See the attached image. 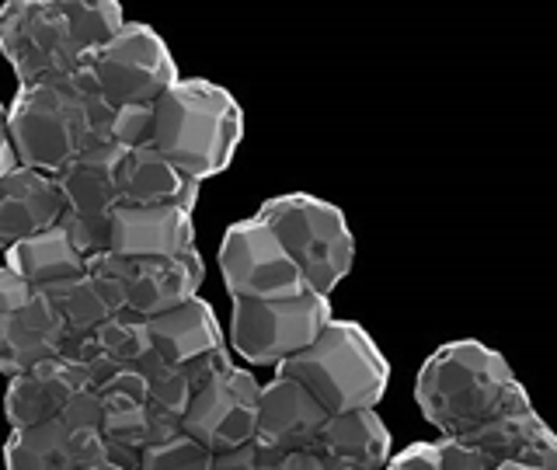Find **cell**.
I'll use <instances>...</instances> for the list:
<instances>
[{
    "label": "cell",
    "instance_id": "obj_23",
    "mask_svg": "<svg viewBox=\"0 0 557 470\" xmlns=\"http://www.w3.org/2000/svg\"><path fill=\"white\" fill-rule=\"evenodd\" d=\"M391 429L383 425L376 408L327 415V422L318 435V457L327 470H383L391 463Z\"/></svg>",
    "mask_w": 557,
    "mask_h": 470
},
{
    "label": "cell",
    "instance_id": "obj_16",
    "mask_svg": "<svg viewBox=\"0 0 557 470\" xmlns=\"http://www.w3.org/2000/svg\"><path fill=\"white\" fill-rule=\"evenodd\" d=\"M196 251V213L178 206H115L98 248V255L112 258H174Z\"/></svg>",
    "mask_w": 557,
    "mask_h": 470
},
{
    "label": "cell",
    "instance_id": "obj_21",
    "mask_svg": "<svg viewBox=\"0 0 557 470\" xmlns=\"http://www.w3.org/2000/svg\"><path fill=\"white\" fill-rule=\"evenodd\" d=\"M104 457L109 453H104L101 432L77 429L63 418L28 429H11L4 443V470H74Z\"/></svg>",
    "mask_w": 557,
    "mask_h": 470
},
{
    "label": "cell",
    "instance_id": "obj_4",
    "mask_svg": "<svg viewBox=\"0 0 557 470\" xmlns=\"http://www.w3.org/2000/svg\"><path fill=\"white\" fill-rule=\"evenodd\" d=\"M244 136V112L226 87L182 77L153 104L150 147L199 185L231 168Z\"/></svg>",
    "mask_w": 557,
    "mask_h": 470
},
{
    "label": "cell",
    "instance_id": "obj_15",
    "mask_svg": "<svg viewBox=\"0 0 557 470\" xmlns=\"http://www.w3.org/2000/svg\"><path fill=\"white\" fill-rule=\"evenodd\" d=\"M147 335L153 356L174 366V370H182L191 387H199L209 376L234 366L231 348L223 342V327L202 296L161 313V318H150Z\"/></svg>",
    "mask_w": 557,
    "mask_h": 470
},
{
    "label": "cell",
    "instance_id": "obj_3",
    "mask_svg": "<svg viewBox=\"0 0 557 470\" xmlns=\"http://www.w3.org/2000/svg\"><path fill=\"white\" fill-rule=\"evenodd\" d=\"M115 112L87 74L22 84L8 104V133L25 168L60 174L91 147L112 144Z\"/></svg>",
    "mask_w": 557,
    "mask_h": 470
},
{
    "label": "cell",
    "instance_id": "obj_10",
    "mask_svg": "<svg viewBox=\"0 0 557 470\" xmlns=\"http://www.w3.org/2000/svg\"><path fill=\"white\" fill-rule=\"evenodd\" d=\"M220 272L231 300H272L307 286L289 251L258 217L226 226L220 240Z\"/></svg>",
    "mask_w": 557,
    "mask_h": 470
},
{
    "label": "cell",
    "instance_id": "obj_12",
    "mask_svg": "<svg viewBox=\"0 0 557 470\" xmlns=\"http://www.w3.org/2000/svg\"><path fill=\"white\" fill-rule=\"evenodd\" d=\"M66 331L52 300L11 269H0V373L17 376L63 352Z\"/></svg>",
    "mask_w": 557,
    "mask_h": 470
},
{
    "label": "cell",
    "instance_id": "obj_11",
    "mask_svg": "<svg viewBox=\"0 0 557 470\" xmlns=\"http://www.w3.org/2000/svg\"><path fill=\"white\" fill-rule=\"evenodd\" d=\"M261 383L244 366H226L199 387H191L182 415V432L209 453H226L255 440Z\"/></svg>",
    "mask_w": 557,
    "mask_h": 470
},
{
    "label": "cell",
    "instance_id": "obj_1",
    "mask_svg": "<svg viewBox=\"0 0 557 470\" xmlns=\"http://www.w3.org/2000/svg\"><path fill=\"white\" fill-rule=\"evenodd\" d=\"M122 25L115 0H11L0 8V52L22 84L74 77Z\"/></svg>",
    "mask_w": 557,
    "mask_h": 470
},
{
    "label": "cell",
    "instance_id": "obj_14",
    "mask_svg": "<svg viewBox=\"0 0 557 470\" xmlns=\"http://www.w3.org/2000/svg\"><path fill=\"white\" fill-rule=\"evenodd\" d=\"M98 391H101V443L109 460L119 463L122 470H139V460L157 443L182 432L171 418H164L153 408V400L144 387V376L136 370L112 376Z\"/></svg>",
    "mask_w": 557,
    "mask_h": 470
},
{
    "label": "cell",
    "instance_id": "obj_5",
    "mask_svg": "<svg viewBox=\"0 0 557 470\" xmlns=\"http://www.w3.org/2000/svg\"><path fill=\"white\" fill-rule=\"evenodd\" d=\"M275 376L307 387L327 415L370 411L391 387V362L356 321L331 318L313 345L275 366Z\"/></svg>",
    "mask_w": 557,
    "mask_h": 470
},
{
    "label": "cell",
    "instance_id": "obj_17",
    "mask_svg": "<svg viewBox=\"0 0 557 470\" xmlns=\"http://www.w3.org/2000/svg\"><path fill=\"white\" fill-rule=\"evenodd\" d=\"M150 352L153 348H150V335H147V321L133 318L126 310H119L115 318L101 321L98 327L63 342V356L74 362L95 387L109 383L119 373L136 370Z\"/></svg>",
    "mask_w": 557,
    "mask_h": 470
},
{
    "label": "cell",
    "instance_id": "obj_28",
    "mask_svg": "<svg viewBox=\"0 0 557 470\" xmlns=\"http://www.w3.org/2000/svg\"><path fill=\"white\" fill-rule=\"evenodd\" d=\"M213 457L216 453H209L191 435L174 432L139 460V470H213Z\"/></svg>",
    "mask_w": 557,
    "mask_h": 470
},
{
    "label": "cell",
    "instance_id": "obj_6",
    "mask_svg": "<svg viewBox=\"0 0 557 470\" xmlns=\"http://www.w3.org/2000/svg\"><path fill=\"white\" fill-rule=\"evenodd\" d=\"M255 217L278 237L313 293L331 296L352 272L356 237L335 202L307 191H286L261 202Z\"/></svg>",
    "mask_w": 557,
    "mask_h": 470
},
{
    "label": "cell",
    "instance_id": "obj_26",
    "mask_svg": "<svg viewBox=\"0 0 557 470\" xmlns=\"http://www.w3.org/2000/svg\"><path fill=\"white\" fill-rule=\"evenodd\" d=\"M87 265H91V261H87ZM46 296L60 313V324L66 331V338L84 335V331L98 327L101 321L115 318V313L122 310L115 289L109 286V279H101L91 269H87V275H81V279H74V283L52 289Z\"/></svg>",
    "mask_w": 557,
    "mask_h": 470
},
{
    "label": "cell",
    "instance_id": "obj_9",
    "mask_svg": "<svg viewBox=\"0 0 557 470\" xmlns=\"http://www.w3.org/2000/svg\"><path fill=\"white\" fill-rule=\"evenodd\" d=\"M91 272L109 279L119 296V307L133 318H161V313L196 300L206 283L202 255H174V258H91Z\"/></svg>",
    "mask_w": 557,
    "mask_h": 470
},
{
    "label": "cell",
    "instance_id": "obj_34",
    "mask_svg": "<svg viewBox=\"0 0 557 470\" xmlns=\"http://www.w3.org/2000/svg\"><path fill=\"white\" fill-rule=\"evenodd\" d=\"M74 470H122V467L104 457V460H95V463H81V467H74Z\"/></svg>",
    "mask_w": 557,
    "mask_h": 470
},
{
    "label": "cell",
    "instance_id": "obj_19",
    "mask_svg": "<svg viewBox=\"0 0 557 470\" xmlns=\"http://www.w3.org/2000/svg\"><path fill=\"white\" fill-rule=\"evenodd\" d=\"M84 387H95V383L60 352L52 359H42L25 373L11 376V387L4 394V415L11 429L52 422V418L66 415V408L74 405V397Z\"/></svg>",
    "mask_w": 557,
    "mask_h": 470
},
{
    "label": "cell",
    "instance_id": "obj_8",
    "mask_svg": "<svg viewBox=\"0 0 557 470\" xmlns=\"http://www.w3.org/2000/svg\"><path fill=\"white\" fill-rule=\"evenodd\" d=\"M84 74L112 109L157 104L182 81L178 63H174L168 42L144 22L122 25L112 39L95 52Z\"/></svg>",
    "mask_w": 557,
    "mask_h": 470
},
{
    "label": "cell",
    "instance_id": "obj_31",
    "mask_svg": "<svg viewBox=\"0 0 557 470\" xmlns=\"http://www.w3.org/2000/svg\"><path fill=\"white\" fill-rule=\"evenodd\" d=\"M435 443H440V453H443V470H495L474 446L463 443V440H453V435H440Z\"/></svg>",
    "mask_w": 557,
    "mask_h": 470
},
{
    "label": "cell",
    "instance_id": "obj_27",
    "mask_svg": "<svg viewBox=\"0 0 557 470\" xmlns=\"http://www.w3.org/2000/svg\"><path fill=\"white\" fill-rule=\"evenodd\" d=\"M136 373L144 376V387L153 400V408L182 429V415H185L188 397H191L188 376L182 370H174V366H168L164 359H157L153 352L136 366Z\"/></svg>",
    "mask_w": 557,
    "mask_h": 470
},
{
    "label": "cell",
    "instance_id": "obj_30",
    "mask_svg": "<svg viewBox=\"0 0 557 470\" xmlns=\"http://www.w3.org/2000/svg\"><path fill=\"white\" fill-rule=\"evenodd\" d=\"M383 470H443V453L440 443H411L400 453H394L391 463Z\"/></svg>",
    "mask_w": 557,
    "mask_h": 470
},
{
    "label": "cell",
    "instance_id": "obj_2",
    "mask_svg": "<svg viewBox=\"0 0 557 470\" xmlns=\"http://www.w3.org/2000/svg\"><path fill=\"white\" fill-rule=\"evenodd\" d=\"M414 405L440 435H467L502 415L530 411L533 400L512 373L509 359L492 345L460 338L446 342L414 376Z\"/></svg>",
    "mask_w": 557,
    "mask_h": 470
},
{
    "label": "cell",
    "instance_id": "obj_18",
    "mask_svg": "<svg viewBox=\"0 0 557 470\" xmlns=\"http://www.w3.org/2000/svg\"><path fill=\"white\" fill-rule=\"evenodd\" d=\"M327 422V411L318 405L307 387H300L296 380L272 376L269 383H261L258 397V425L255 440L265 443L275 453H296L310 449L318 443V435Z\"/></svg>",
    "mask_w": 557,
    "mask_h": 470
},
{
    "label": "cell",
    "instance_id": "obj_33",
    "mask_svg": "<svg viewBox=\"0 0 557 470\" xmlns=\"http://www.w3.org/2000/svg\"><path fill=\"white\" fill-rule=\"evenodd\" d=\"M283 470H327V463L318 457V449H296L283 457Z\"/></svg>",
    "mask_w": 557,
    "mask_h": 470
},
{
    "label": "cell",
    "instance_id": "obj_32",
    "mask_svg": "<svg viewBox=\"0 0 557 470\" xmlns=\"http://www.w3.org/2000/svg\"><path fill=\"white\" fill-rule=\"evenodd\" d=\"M17 164H22V161H17L11 133H8V104H0V182H4Z\"/></svg>",
    "mask_w": 557,
    "mask_h": 470
},
{
    "label": "cell",
    "instance_id": "obj_22",
    "mask_svg": "<svg viewBox=\"0 0 557 470\" xmlns=\"http://www.w3.org/2000/svg\"><path fill=\"white\" fill-rule=\"evenodd\" d=\"M457 440L474 446L492 467L533 463V467L557 470V432L536 415V408L492 418V422H484L481 429L467 435H457Z\"/></svg>",
    "mask_w": 557,
    "mask_h": 470
},
{
    "label": "cell",
    "instance_id": "obj_29",
    "mask_svg": "<svg viewBox=\"0 0 557 470\" xmlns=\"http://www.w3.org/2000/svg\"><path fill=\"white\" fill-rule=\"evenodd\" d=\"M213 470H283V453L269 449L265 443H244L213 457Z\"/></svg>",
    "mask_w": 557,
    "mask_h": 470
},
{
    "label": "cell",
    "instance_id": "obj_20",
    "mask_svg": "<svg viewBox=\"0 0 557 470\" xmlns=\"http://www.w3.org/2000/svg\"><path fill=\"white\" fill-rule=\"evenodd\" d=\"M66 213L57 174L17 164L0 182V251L57 226Z\"/></svg>",
    "mask_w": 557,
    "mask_h": 470
},
{
    "label": "cell",
    "instance_id": "obj_7",
    "mask_svg": "<svg viewBox=\"0 0 557 470\" xmlns=\"http://www.w3.org/2000/svg\"><path fill=\"white\" fill-rule=\"evenodd\" d=\"M331 318V296L313 293L310 286L272 300H234L231 345L251 366H278L313 345Z\"/></svg>",
    "mask_w": 557,
    "mask_h": 470
},
{
    "label": "cell",
    "instance_id": "obj_13",
    "mask_svg": "<svg viewBox=\"0 0 557 470\" xmlns=\"http://www.w3.org/2000/svg\"><path fill=\"white\" fill-rule=\"evenodd\" d=\"M129 147L101 144L81 153L74 164H66L57 182L63 188L66 213L63 226L74 237L81 255L91 261L101 248V231L104 220L119 206V174H122V157Z\"/></svg>",
    "mask_w": 557,
    "mask_h": 470
},
{
    "label": "cell",
    "instance_id": "obj_25",
    "mask_svg": "<svg viewBox=\"0 0 557 470\" xmlns=\"http://www.w3.org/2000/svg\"><path fill=\"white\" fill-rule=\"evenodd\" d=\"M4 269H11L22 283L42 289V293H52L66 283H74L81 275H87L91 265H87V258L81 255V248L60 220L57 226H49V231L8 248Z\"/></svg>",
    "mask_w": 557,
    "mask_h": 470
},
{
    "label": "cell",
    "instance_id": "obj_24",
    "mask_svg": "<svg viewBox=\"0 0 557 470\" xmlns=\"http://www.w3.org/2000/svg\"><path fill=\"white\" fill-rule=\"evenodd\" d=\"M119 206H178L196 213L199 182L188 178L153 147H136L122 157Z\"/></svg>",
    "mask_w": 557,
    "mask_h": 470
}]
</instances>
